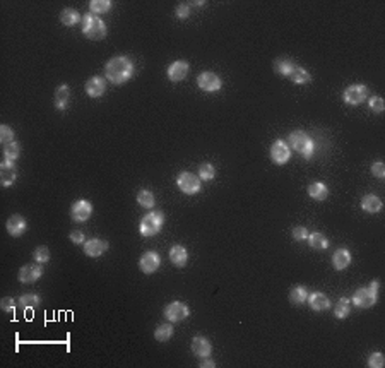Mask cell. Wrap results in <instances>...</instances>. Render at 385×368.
Masks as SVG:
<instances>
[{
  "label": "cell",
  "mask_w": 385,
  "mask_h": 368,
  "mask_svg": "<svg viewBox=\"0 0 385 368\" xmlns=\"http://www.w3.org/2000/svg\"><path fill=\"white\" fill-rule=\"evenodd\" d=\"M60 21L63 22L65 26H75L81 19V14L75 11V9H63L60 12Z\"/></svg>",
  "instance_id": "obj_31"
},
{
  "label": "cell",
  "mask_w": 385,
  "mask_h": 368,
  "mask_svg": "<svg viewBox=\"0 0 385 368\" xmlns=\"http://www.w3.org/2000/svg\"><path fill=\"white\" fill-rule=\"evenodd\" d=\"M293 62L289 60V58H278V60L274 62V70L278 72L279 75H283V77H288L289 70L293 69Z\"/></svg>",
  "instance_id": "obj_33"
},
{
  "label": "cell",
  "mask_w": 385,
  "mask_h": 368,
  "mask_svg": "<svg viewBox=\"0 0 385 368\" xmlns=\"http://www.w3.org/2000/svg\"><path fill=\"white\" fill-rule=\"evenodd\" d=\"M175 14L178 19H187V17L190 16V7L188 4H178L175 9Z\"/></svg>",
  "instance_id": "obj_44"
},
{
  "label": "cell",
  "mask_w": 385,
  "mask_h": 368,
  "mask_svg": "<svg viewBox=\"0 0 385 368\" xmlns=\"http://www.w3.org/2000/svg\"><path fill=\"white\" fill-rule=\"evenodd\" d=\"M12 163H14V161L6 159L0 165V182H2V187H11L17 178V172Z\"/></svg>",
  "instance_id": "obj_17"
},
{
  "label": "cell",
  "mask_w": 385,
  "mask_h": 368,
  "mask_svg": "<svg viewBox=\"0 0 385 368\" xmlns=\"http://www.w3.org/2000/svg\"><path fill=\"white\" fill-rule=\"evenodd\" d=\"M351 264V254L348 249H337L332 255V266L337 271H344Z\"/></svg>",
  "instance_id": "obj_21"
},
{
  "label": "cell",
  "mask_w": 385,
  "mask_h": 368,
  "mask_svg": "<svg viewBox=\"0 0 385 368\" xmlns=\"http://www.w3.org/2000/svg\"><path fill=\"white\" fill-rule=\"evenodd\" d=\"M0 308H2V312L12 313L16 310V300L11 298V296H6V298H2V302H0Z\"/></svg>",
  "instance_id": "obj_42"
},
{
  "label": "cell",
  "mask_w": 385,
  "mask_h": 368,
  "mask_svg": "<svg viewBox=\"0 0 385 368\" xmlns=\"http://www.w3.org/2000/svg\"><path fill=\"white\" fill-rule=\"evenodd\" d=\"M368 106L371 111H375V113H382L383 108H385V103L380 96H373L371 100L368 101Z\"/></svg>",
  "instance_id": "obj_41"
},
{
  "label": "cell",
  "mask_w": 385,
  "mask_h": 368,
  "mask_svg": "<svg viewBox=\"0 0 385 368\" xmlns=\"http://www.w3.org/2000/svg\"><path fill=\"white\" fill-rule=\"evenodd\" d=\"M105 75L111 84H120L127 83L134 75V64L129 57H115L108 60L105 67Z\"/></svg>",
  "instance_id": "obj_1"
},
{
  "label": "cell",
  "mask_w": 385,
  "mask_h": 368,
  "mask_svg": "<svg viewBox=\"0 0 385 368\" xmlns=\"http://www.w3.org/2000/svg\"><path fill=\"white\" fill-rule=\"evenodd\" d=\"M370 368H382L385 365V358L382 353H371L368 358V363H366Z\"/></svg>",
  "instance_id": "obj_39"
},
{
  "label": "cell",
  "mask_w": 385,
  "mask_h": 368,
  "mask_svg": "<svg viewBox=\"0 0 385 368\" xmlns=\"http://www.w3.org/2000/svg\"><path fill=\"white\" fill-rule=\"evenodd\" d=\"M308 195L315 200H325L329 197V188L322 182H314L308 187Z\"/></svg>",
  "instance_id": "obj_24"
},
{
  "label": "cell",
  "mask_w": 385,
  "mask_h": 368,
  "mask_svg": "<svg viewBox=\"0 0 385 368\" xmlns=\"http://www.w3.org/2000/svg\"><path fill=\"white\" fill-rule=\"evenodd\" d=\"M6 228L9 235L14 236V238H19V236L24 235V231L28 230V223H26V219L19 216V214H14V216L7 219Z\"/></svg>",
  "instance_id": "obj_14"
},
{
  "label": "cell",
  "mask_w": 385,
  "mask_h": 368,
  "mask_svg": "<svg viewBox=\"0 0 385 368\" xmlns=\"http://www.w3.org/2000/svg\"><path fill=\"white\" fill-rule=\"evenodd\" d=\"M306 240H308V243H310L312 249H315V250H325L329 247V238L324 235V233H319V231L308 233Z\"/></svg>",
  "instance_id": "obj_27"
},
{
  "label": "cell",
  "mask_w": 385,
  "mask_h": 368,
  "mask_svg": "<svg viewBox=\"0 0 385 368\" xmlns=\"http://www.w3.org/2000/svg\"><path fill=\"white\" fill-rule=\"evenodd\" d=\"M70 240L74 241L75 245H79V243H84L86 236H84V233L81 231V230H74V231L70 233Z\"/></svg>",
  "instance_id": "obj_46"
},
{
  "label": "cell",
  "mask_w": 385,
  "mask_h": 368,
  "mask_svg": "<svg viewBox=\"0 0 385 368\" xmlns=\"http://www.w3.org/2000/svg\"><path fill=\"white\" fill-rule=\"evenodd\" d=\"M289 158H291V149H289L286 142L281 141V139L274 141L273 146H271V159H273V163L283 166L288 163Z\"/></svg>",
  "instance_id": "obj_7"
},
{
  "label": "cell",
  "mask_w": 385,
  "mask_h": 368,
  "mask_svg": "<svg viewBox=\"0 0 385 368\" xmlns=\"http://www.w3.org/2000/svg\"><path fill=\"white\" fill-rule=\"evenodd\" d=\"M19 152H21V147L16 141H12L4 146V158H6L7 161H16L17 158H19Z\"/></svg>",
  "instance_id": "obj_35"
},
{
  "label": "cell",
  "mask_w": 385,
  "mask_h": 368,
  "mask_svg": "<svg viewBox=\"0 0 385 368\" xmlns=\"http://www.w3.org/2000/svg\"><path fill=\"white\" fill-rule=\"evenodd\" d=\"M371 175L380 178V180L385 178V165L382 163V161H377V163L371 165Z\"/></svg>",
  "instance_id": "obj_43"
},
{
  "label": "cell",
  "mask_w": 385,
  "mask_h": 368,
  "mask_svg": "<svg viewBox=\"0 0 385 368\" xmlns=\"http://www.w3.org/2000/svg\"><path fill=\"white\" fill-rule=\"evenodd\" d=\"M288 77L291 79L294 84H306V83H310L312 75H310V72H308L306 69H303V67L293 65V69L289 70Z\"/></svg>",
  "instance_id": "obj_26"
},
{
  "label": "cell",
  "mask_w": 385,
  "mask_h": 368,
  "mask_svg": "<svg viewBox=\"0 0 385 368\" xmlns=\"http://www.w3.org/2000/svg\"><path fill=\"white\" fill-rule=\"evenodd\" d=\"M306 236H308V231H306L305 226H296L293 230V238L294 240L301 241V240H306Z\"/></svg>",
  "instance_id": "obj_45"
},
{
  "label": "cell",
  "mask_w": 385,
  "mask_h": 368,
  "mask_svg": "<svg viewBox=\"0 0 385 368\" xmlns=\"http://www.w3.org/2000/svg\"><path fill=\"white\" fill-rule=\"evenodd\" d=\"M361 208H363L365 213H370V214H375L382 209V200L378 199L377 195L373 194H368L361 199Z\"/></svg>",
  "instance_id": "obj_25"
},
{
  "label": "cell",
  "mask_w": 385,
  "mask_h": 368,
  "mask_svg": "<svg viewBox=\"0 0 385 368\" xmlns=\"http://www.w3.org/2000/svg\"><path fill=\"white\" fill-rule=\"evenodd\" d=\"M106 91V83L103 77H98V75H94V77H91L86 83V93H88V96L91 98H99L103 96Z\"/></svg>",
  "instance_id": "obj_18"
},
{
  "label": "cell",
  "mask_w": 385,
  "mask_h": 368,
  "mask_svg": "<svg viewBox=\"0 0 385 368\" xmlns=\"http://www.w3.org/2000/svg\"><path fill=\"white\" fill-rule=\"evenodd\" d=\"M137 202L139 206H142L144 209H151L156 199H154V194L151 190H140L137 194Z\"/></svg>",
  "instance_id": "obj_36"
},
{
  "label": "cell",
  "mask_w": 385,
  "mask_h": 368,
  "mask_svg": "<svg viewBox=\"0 0 385 368\" xmlns=\"http://www.w3.org/2000/svg\"><path fill=\"white\" fill-rule=\"evenodd\" d=\"M43 274V267L42 264H26L19 269V274H17V279L24 284H31V282H36Z\"/></svg>",
  "instance_id": "obj_9"
},
{
  "label": "cell",
  "mask_w": 385,
  "mask_h": 368,
  "mask_svg": "<svg viewBox=\"0 0 385 368\" xmlns=\"http://www.w3.org/2000/svg\"><path fill=\"white\" fill-rule=\"evenodd\" d=\"M0 141L4 144H9V142L14 141V130H12L9 125H0Z\"/></svg>",
  "instance_id": "obj_40"
},
{
  "label": "cell",
  "mask_w": 385,
  "mask_h": 368,
  "mask_svg": "<svg viewBox=\"0 0 385 368\" xmlns=\"http://www.w3.org/2000/svg\"><path fill=\"white\" fill-rule=\"evenodd\" d=\"M216 177V168L211 163H202L199 166V178L201 180H212Z\"/></svg>",
  "instance_id": "obj_37"
},
{
  "label": "cell",
  "mask_w": 385,
  "mask_h": 368,
  "mask_svg": "<svg viewBox=\"0 0 385 368\" xmlns=\"http://www.w3.org/2000/svg\"><path fill=\"white\" fill-rule=\"evenodd\" d=\"M161 266V257L156 252H146L139 260V267L144 274H152Z\"/></svg>",
  "instance_id": "obj_13"
},
{
  "label": "cell",
  "mask_w": 385,
  "mask_h": 368,
  "mask_svg": "<svg viewBox=\"0 0 385 368\" xmlns=\"http://www.w3.org/2000/svg\"><path fill=\"white\" fill-rule=\"evenodd\" d=\"M377 298H378V281H371L368 288H360L353 295L351 302L358 308H370L377 303Z\"/></svg>",
  "instance_id": "obj_5"
},
{
  "label": "cell",
  "mask_w": 385,
  "mask_h": 368,
  "mask_svg": "<svg viewBox=\"0 0 385 368\" xmlns=\"http://www.w3.org/2000/svg\"><path fill=\"white\" fill-rule=\"evenodd\" d=\"M108 250V243L101 238H91L84 241V254L88 257H101Z\"/></svg>",
  "instance_id": "obj_16"
},
{
  "label": "cell",
  "mask_w": 385,
  "mask_h": 368,
  "mask_svg": "<svg viewBox=\"0 0 385 368\" xmlns=\"http://www.w3.org/2000/svg\"><path fill=\"white\" fill-rule=\"evenodd\" d=\"M171 336H173V327H171L170 324H163V325L158 327L156 331H154V338L160 341V343H166V341H170Z\"/></svg>",
  "instance_id": "obj_34"
},
{
  "label": "cell",
  "mask_w": 385,
  "mask_h": 368,
  "mask_svg": "<svg viewBox=\"0 0 385 368\" xmlns=\"http://www.w3.org/2000/svg\"><path fill=\"white\" fill-rule=\"evenodd\" d=\"M40 296L36 295V293H24L19 298V307L21 308H24V310H33V308H38L40 307Z\"/></svg>",
  "instance_id": "obj_28"
},
{
  "label": "cell",
  "mask_w": 385,
  "mask_h": 368,
  "mask_svg": "<svg viewBox=\"0 0 385 368\" xmlns=\"http://www.w3.org/2000/svg\"><path fill=\"white\" fill-rule=\"evenodd\" d=\"M113 7V4L110 0H91L89 2V9H91V14L98 16V14H105L110 9Z\"/></svg>",
  "instance_id": "obj_32"
},
{
  "label": "cell",
  "mask_w": 385,
  "mask_h": 368,
  "mask_svg": "<svg viewBox=\"0 0 385 368\" xmlns=\"http://www.w3.org/2000/svg\"><path fill=\"white\" fill-rule=\"evenodd\" d=\"M197 86L201 88L202 91L214 93V91H219L223 83H221V79L217 77L214 72H202L197 77Z\"/></svg>",
  "instance_id": "obj_12"
},
{
  "label": "cell",
  "mask_w": 385,
  "mask_h": 368,
  "mask_svg": "<svg viewBox=\"0 0 385 368\" xmlns=\"http://www.w3.org/2000/svg\"><path fill=\"white\" fill-rule=\"evenodd\" d=\"M351 312V300L350 298H339L334 305V315L337 318H346Z\"/></svg>",
  "instance_id": "obj_29"
},
{
  "label": "cell",
  "mask_w": 385,
  "mask_h": 368,
  "mask_svg": "<svg viewBox=\"0 0 385 368\" xmlns=\"http://www.w3.org/2000/svg\"><path fill=\"white\" fill-rule=\"evenodd\" d=\"M83 33L89 39H103L106 36V24L94 14H86L83 19Z\"/></svg>",
  "instance_id": "obj_3"
},
{
  "label": "cell",
  "mask_w": 385,
  "mask_h": 368,
  "mask_svg": "<svg viewBox=\"0 0 385 368\" xmlns=\"http://www.w3.org/2000/svg\"><path fill=\"white\" fill-rule=\"evenodd\" d=\"M306 302H308V305H310L312 310H315V312H324V310H327V308L330 307V300L324 293H312V295H308Z\"/></svg>",
  "instance_id": "obj_20"
},
{
  "label": "cell",
  "mask_w": 385,
  "mask_h": 368,
  "mask_svg": "<svg viewBox=\"0 0 385 368\" xmlns=\"http://www.w3.org/2000/svg\"><path fill=\"white\" fill-rule=\"evenodd\" d=\"M188 70H190V67H188L187 62H185V60H176V62H173V64L168 67L166 74H168V79L170 80H173V83H180V80H183L188 75Z\"/></svg>",
  "instance_id": "obj_15"
},
{
  "label": "cell",
  "mask_w": 385,
  "mask_h": 368,
  "mask_svg": "<svg viewBox=\"0 0 385 368\" xmlns=\"http://www.w3.org/2000/svg\"><path fill=\"white\" fill-rule=\"evenodd\" d=\"M170 260L176 267H185V264H187V260H188L187 249L182 245H173L170 250Z\"/></svg>",
  "instance_id": "obj_22"
},
{
  "label": "cell",
  "mask_w": 385,
  "mask_h": 368,
  "mask_svg": "<svg viewBox=\"0 0 385 368\" xmlns=\"http://www.w3.org/2000/svg\"><path fill=\"white\" fill-rule=\"evenodd\" d=\"M70 100V89L67 84H62L55 91V108L57 110H65Z\"/></svg>",
  "instance_id": "obj_23"
},
{
  "label": "cell",
  "mask_w": 385,
  "mask_h": 368,
  "mask_svg": "<svg viewBox=\"0 0 385 368\" xmlns=\"http://www.w3.org/2000/svg\"><path fill=\"white\" fill-rule=\"evenodd\" d=\"M33 257H34L36 262L42 264V266H43L45 262H48V260H50V250H48V247H43V245L38 247V249L34 250Z\"/></svg>",
  "instance_id": "obj_38"
},
{
  "label": "cell",
  "mask_w": 385,
  "mask_h": 368,
  "mask_svg": "<svg viewBox=\"0 0 385 368\" xmlns=\"http://www.w3.org/2000/svg\"><path fill=\"white\" fill-rule=\"evenodd\" d=\"M192 351L199 358H207L212 351V346L206 338H202V336H196L194 341H192Z\"/></svg>",
  "instance_id": "obj_19"
},
{
  "label": "cell",
  "mask_w": 385,
  "mask_h": 368,
  "mask_svg": "<svg viewBox=\"0 0 385 368\" xmlns=\"http://www.w3.org/2000/svg\"><path fill=\"white\" fill-rule=\"evenodd\" d=\"M163 224H165V214L161 211H154V213H147L140 219L139 231L142 236H154L161 231Z\"/></svg>",
  "instance_id": "obj_4"
},
{
  "label": "cell",
  "mask_w": 385,
  "mask_h": 368,
  "mask_svg": "<svg viewBox=\"0 0 385 368\" xmlns=\"http://www.w3.org/2000/svg\"><path fill=\"white\" fill-rule=\"evenodd\" d=\"M93 214V204L88 202V200H77L74 206L70 208V218L74 219L75 223H86Z\"/></svg>",
  "instance_id": "obj_10"
},
{
  "label": "cell",
  "mask_w": 385,
  "mask_h": 368,
  "mask_svg": "<svg viewBox=\"0 0 385 368\" xmlns=\"http://www.w3.org/2000/svg\"><path fill=\"white\" fill-rule=\"evenodd\" d=\"M366 96H368V89H366V86H363V84H353V86L346 88V91H344L342 98L344 101L348 103V105H361Z\"/></svg>",
  "instance_id": "obj_8"
},
{
  "label": "cell",
  "mask_w": 385,
  "mask_h": 368,
  "mask_svg": "<svg viewBox=\"0 0 385 368\" xmlns=\"http://www.w3.org/2000/svg\"><path fill=\"white\" fill-rule=\"evenodd\" d=\"M176 185H178V188L183 192V194L194 195L201 190V178H199V175L183 172V173H180L178 178H176Z\"/></svg>",
  "instance_id": "obj_6"
},
{
  "label": "cell",
  "mask_w": 385,
  "mask_h": 368,
  "mask_svg": "<svg viewBox=\"0 0 385 368\" xmlns=\"http://www.w3.org/2000/svg\"><path fill=\"white\" fill-rule=\"evenodd\" d=\"M289 144L296 152H300L305 159H310L315 152V142L303 130H294L289 134Z\"/></svg>",
  "instance_id": "obj_2"
},
{
  "label": "cell",
  "mask_w": 385,
  "mask_h": 368,
  "mask_svg": "<svg viewBox=\"0 0 385 368\" xmlns=\"http://www.w3.org/2000/svg\"><path fill=\"white\" fill-rule=\"evenodd\" d=\"M201 366H202V368H206V366H211V368H214V366H216V363L212 361L209 356H207V358H202V363H201Z\"/></svg>",
  "instance_id": "obj_47"
},
{
  "label": "cell",
  "mask_w": 385,
  "mask_h": 368,
  "mask_svg": "<svg viewBox=\"0 0 385 368\" xmlns=\"http://www.w3.org/2000/svg\"><path fill=\"white\" fill-rule=\"evenodd\" d=\"M190 315L188 307L182 302H173L165 308V317L170 322H182Z\"/></svg>",
  "instance_id": "obj_11"
},
{
  "label": "cell",
  "mask_w": 385,
  "mask_h": 368,
  "mask_svg": "<svg viewBox=\"0 0 385 368\" xmlns=\"http://www.w3.org/2000/svg\"><path fill=\"white\" fill-rule=\"evenodd\" d=\"M308 298V291L305 286H294V288L289 291V302L293 305H303Z\"/></svg>",
  "instance_id": "obj_30"
}]
</instances>
